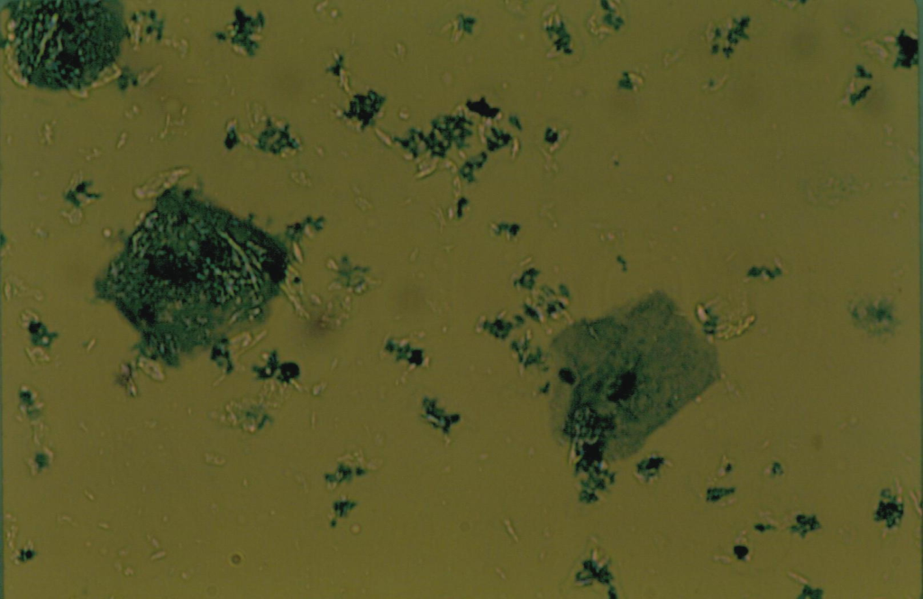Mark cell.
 <instances>
[{"label":"cell","mask_w":923,"mask_h":599,"mask_svg":"<svg viewBox=\"0 0 923 599\" xmlns=\"http://www.w3.org/2000/svg\"><path fill=\"white\" fill-rule=\"evenodd\" d=\"M182 210L152 212L134 235L130 273L142 297L160 304L231 301L242 265L229 221Z\"/></svg>","instance_id":"obj_1"},{"label":"cell","mask_w":923,"mask_h":599,"mask_svg":"<svg viewBox=\"0 0 923 599\" xmlns=\"http://www.w3.org/2000/svg\"><path fill=\"white\" fill-rule=\"evenodd\" d=\"M114 1L12 3L14 53L22 75L50 89H79L113 64L125 34Z\"/></svg>","instance_id":"obj_2"}]
</instances>
